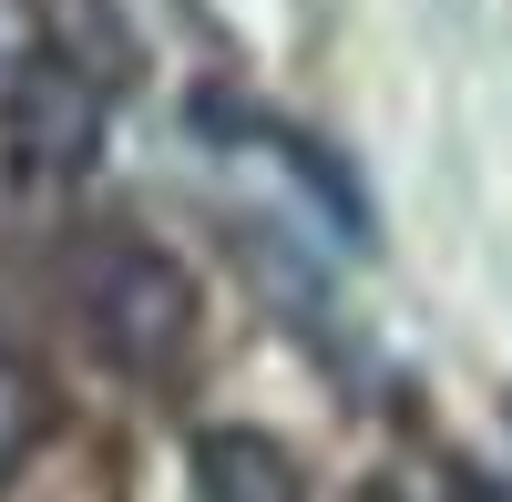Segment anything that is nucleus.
<instances>
[{
    "mask_svg": "<svg viewBox=\"0 0 512 502\" xmlns=\"http://www.w3.org/2000/svg\"><path fill=\"white\" fill-rule=\"evenodd\" d=\"M72 308L93 328V349L134 380H164L195 349V277L134 226H103L72 246Z\"/></svg>",
    "mask_w": 512,
    "mask_h": 502,
    "instance_id": "obj_1",
    "label": "nucleus"
},
{
    "mask_svg": "<svg viewBox=\"0 0 512 502\" xmlns=\"http://www.w3.org/2000/svg\"><path fill=\"white\" fill-rule=\"evenodd\" d=\"M0 144L31 175H82L103 154V93L62 52H31L21 72H0Z\"/></svg>",
    "mask_w": 512,
    "mask_h": 502,
    "instance_id": "obj_2",
    "label": "nucleus"
},
{
    "mask_svg": "<svg viewBox=\"0 0 512 502\" xmlns=\"http://www.w3.org/2000/svg\"><path fill=\"white\" fill-rule=\"evenodd\" d=\"M185 472H195V502H308V492H297V462H287V441L246 431V421H216V431H195Z\"/></svg>",
    "mask_w": 512,
    "mask_h": 502,
    "instance_id": "obj_3",
    "label": "nucleus"
},
{
    "mask_svg": "<svg viewBox=\"0 0 512 502\" xmlns=\"http://www.w3.org/2000/svg\"><path fill=\"white\" fill-rule=\"evenodd\" d=\"M256 134H267V154H277L287 175H297V185H308V195L328 205V226H338V236H349V246H369V205H359V185H349V175L328 164V144L287 134V123H256Z\"/></svg>",
    "mask_w": 512,
    "mask_h": 502,
    "instance_id": "obj_4",
    "label": "nucleus"
},
{
    "mask_svg": "<svg viewBox=\"0 0 512 502\" xmlns=\"http://www.w3.org/2000/svg\"><path fill=\"white\" fill-rule=\"evenodd\" d=\"M41 431H52V380H41L31 359L0 349V482H11L31 451H41Z\"/></svg>",
    "mask_w": 512,
    "mask_h": 502,
    "instance_id": "obj_5",
    "label": "nucleus"
}]
</instances>
